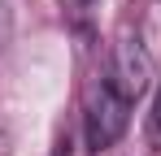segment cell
<instances>
[{"instance_id": "obj_3", "label": "cell", "mask_w": 161, "mask_h": 156, "mask_svg": "<svg viewBox=\"0 0 161 156\" xmlns=\"http://www.w3.org/2000/svg\"><path fill=\"white\" fill-rule=\"evenodd\" d=\"M57 9H61V18H65V26L74 35H92L96 13H100V0H57Z\"/></svg>"}, {"instance_id": "obj_4", "label": "cell", "mask_w": 161, "mask_h": 156, "mask_svg": "<svg viewBox=\"0 0 161 156\" xmlns=\"http://www.w3.org/2000/svg\"><path fill=\"white\" fill-rule=\"evenodd\" d=\"M148 139H153V148L161 152V87H157V96H153V113H148Z\"/></svg>"}, {"instance_id": "obj_2", "label": "cell", "mask_w": 161, "mask_h": 156, "mask_svg": "<svg viewBox=\"0 0 161 156\" xmlns=\"http://www.w3.org/2000/svg\"><path fill=\"white\" fill-rule=\"evenodd\" d=\"M131 126V100L122 96V91H113L105 82H96L92 91H87V104H83V134H87V148L100 156L109 152L122 134Z\"/></svg>"}, {"instance_id": "obj_1", "label": "cell", "mask_w": 161, "mask_h": 156, "mask_svg": "<svg viewBox=\"0 0 161 156\" xmlns=\"http://www.w3.org/2000/svg\"><path fill=\"white\" fill-rule=\"evenodd\" d=\"M109 87L122 91L126 100H139L148 96L153 87V56L144 48V35L131 26V18H122L118 35H113V52H109Z\"/></svg>"}]
</instances>
